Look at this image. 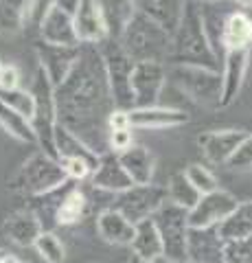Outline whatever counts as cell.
Instances as JSON below:
<instances>
[{
	"mask_svg": "<svg viewBox=\"0 0 252 263\" xmlns=\"http://www.w3.org/2000/svg\"><path fill=\"white\" fill-rule=\"evenodd\" d=\"M5 263H22V261H20V259H15L13 254H7V257H5Z\"/></svg>",
	"mask_w": 252,
	"mask_h": 263,
	"instance_id": "obj_45",
	"label": "cell"
},
{
	"mask_svg": "<svg viewBox=\"0 0 252 263\" xmlns=\"http://www.w3.org/2000/svg\"><path fill=\"white\" fill-rule=\"evenodd\" d=\"M132 250H134V257H141V259H147V261H153L156 257H162V254H165L160 233H158L156 224H153V219H143L136 224Z\"/></svg>",
	"mask_w": 252,
	"mask_h": 263,
	"instance_id": "obj_28",
	"label": "cell"
},
{
	"mask_svg": "<svg viewBox=\"0 0 252 263\" xmlns=\"http://www.w3.org/2000/svg\"><path fill=\"white\" fill-rule=\"evenodd\" d=\"M33 0H0V37H15L27 27Z\"/></svg>",
	"mask_w": 252,
	"mask_h": 263,
	"instance_id": "obj_26",
	"label": "cell"
},
{
	"mask_svg": "<svg viewBox=\"0 0 252 263\" xmlns=\"http://www.w3.org/2000/svg\"><path fill=\"white\" fill-rule=\"evenodd\" d=\"M101 51L105 72H108L110 90L114 97V105L121 110H132L134 108V97H132V70L134 62L127 57V53L121 48L117 40H103L101 44H96Z\"/></svg>",
	"mask_w": 252,
	"mask_h": 263,
	"instance_id": "obj_6",
	"label": "cell"
},
{
	"mask_svg": "<svg viewBox=\"0 0 252 263\" xmlns=\"http://www.w3.org/2000/svg\"><path fill=\"white\" fill-rule=\"evenodd\" d=\"M151 263H176L173 259H169V257H165V254H162V257H156V259H153Z\"/></svg>",
	"mask_w": 252,
	"mask_h": 263,
	"instance_id": "obj_44",
	"label": "cell"
},
{
	"mask_svg": "<svg viewBox=\"0 0 252 263\" xmlns=\"http://www.w3.org/2000/svg\"><path fill=\"white\" fill-rule=\"evenodd\" d=\"M0 101L5 105H9L11 110L20 112L22 117H27L29 121L35 114V97L31 90L15 88V90H0Z\"/></svg>",
	"mask_w": 252,
	"mask_h": 263,
	"instance_id": "obj_33",
	"label": "cell"
},
{
	"mask_svg": "<svg viewBox=\"0 0 252 263\" xmlns=\"http://www.w3.org/2000/svg\"><path fill=\"white\" fill-rule=\"evenodd\" d=\"M129 263H151V261H147V259H141V257H132V259H129Z\"/></svg>",
	"mask_w": 252,
	"mask_h": 263,
	"instance_id": "obj_46",
	"label": "cell"
},
{
	"mask_svg": "<svg viewBox=\"0 0 252 263\" xmlns=\"http://www.w3.org/2000/svg\"><path fill=\"white\" fill-rule=\"evenodd\" d=\"M136 224H132L125 215L114 209H105L96 217V233L103 241L114 246H132Z\"/></svg>",
	"mask_w": 252,
	"mask_h": 263,
	"instance_id": "obj_23",
	"label": "cell"
},
{
	"mask_svg": "<svg viewBox=\"0 0 252 263\" xmlns=\"http://www.w3.org/2000/svg\"><path fill=\"white\" fill-rule=\"evenodd\" d=\"M20 88V70L13 64H7L0 75V90H15Z\"/></svg>",
	"mask_w": 252,
	"mask_h": 263,
	"instance_id": "obj_40",
	"label": "cell"
},
{
	"mask_svg": "<svg viewBox=\"0 0 252 263\" xmlns=\"http://www.w3.org/2000/svg\"><path fill=\"white\" fill-rule=\"evenodd\" d=\"M224 263H252V239L226 243Z\"/></svg>",
	"mask_w": 252,
	"mask_h": 263,
	"instance_id": "obj_37",
	"label": "cell"
},
{
	"mask_svg": "<svg viewBox=\"0 0 252 263\" xmlns=\"http://www.w3.org/2000/svg\"><path fill=\"white\" fill-rule=\"evenodd\" d=\"M167 195H169V202L178 204V206L184 209V211L195 209V204H198L200 197H202V193L189 182V178L184 176V171H178V174H173L169 178Z\"/></svg>",
	"mask_w": 252,
	"mask_h": 263,
	"instance_id": "obj_32",
	"label": "cell"
},
{
	"mask_svg": "<svg viewBox=\"0 0 252 263\" xmlns=\"http://www.w3.org/2000/svg\"><path fill=\"white\" fill-rule=\"evenodd\" d=\"M108 145H110L112 154H123L125 149H129V147L134 145L132 143V129H114V132H110Z\"/></svg>",
	"mask_w": 252,
	"mask_h": 263,
	"instance_id": "obj_39",
	"label": "cell"
},
{
	"mask_svg": "<svg viewBox=\"0 0 252 263\" xmlns=\"http://www.w3.org/2000/svg\"><path fill=\"white\" fill-rule=\"evenodd\" d=\"M75 29L79 44H101L108 40V27H105L99 0H81L75 13Z\"/></svg>",
	"mask_w": 252,
	"mask_h": 263,
	"instance_id": "obj_19",
	"label": "cell"
},
{
	"mask_svg": "<svg viewBox=\"0 0 252 263\" xmlns=\"http://www.w3.org/2000/svg\"><path fill=\"white\" fill-rule=\"evenodd\" d=\"M173 79L184 95L206 108H222V75L200 66H173Z\"/></svg>",
	"mask_w": 252,
	"mask_h": 263,
	"instance_id": "obj_7",
	"label": "cell"
},
{
	"mask_svg": "<svg viewBox=\"0 0 252 263\" xmlns=\"http://www.w3.org/2000/svg\"><path fill=\"white\" fill-rule=\"evenodd\" d=\"M31 92L35 97V114L31 119L40 152L57 158L55 152V127H57V105H55V86L48 81L42 68H37Z\"/></svg>",
	"mask_w": 252,
	"mask_h": 263,
	"instance_id": "obj_5",
	"label": "cell"
},
{
	"mask_svg": "<svg viewBox=\"0 0 252 263\" xmlns=\"http://www.w3.org/2000/svg\"><path fill=\"white\" fill-rule=\"evenodd\" d=\"M37 35L46 44H57V46H79L77 29H75V15L62 11L60 7H53L44 22L40 24Z\"/></svg>",
	"mask_w": 252,
	"mask_h": 263,
	"instance_id": "obj_16",
	"label": "cell"
},
{
	"mask_svg": "<svg viewBox=\"0 0 252 263\" xmlns=\"http://www.w3.org/2000/svg\"><path fill=\"white\" fill-rule=\"evenodd\" d=\"M90 182L94 189H99V191H108V193H123L127 189H132L134 182L132 178L127 176V171L123 169V164H121L119 156L117 154H103L99 158V167L94 169V174L90 178Z\"/></svg>",
	"mask_w": 252,
	"mask_h": 263,
	"instance_id": "obj_18",
	"label": "cell"
},
{
	"mask_svg": "<svg viewBox=\"0 0 252 263\" xmlns=\"http://www.w3.org/2000/svg\"><path fill=\"white\" fill-rule=\"evenodd\" d=\"M222 239L228 241H241V239H252V200L239 202L228 217L217 226Z\"/></svg>",
	"mask_w": 252,
	"mask_h": 263,
	"instance_id": "obj_27",
	"label": "cell"
},
{
	"mask_svg": "<svg viewBox=\"0 0 252 263\" xmlns=\"http://www.w3.org/2000/svg\"><path fill=\"white\" fill-rule=\"evenodd\" d=\"M151 219L160 233L165 257L173 259L176 263L186 261V237L191 230L189 211L180 209L173 202H167Z\"/></svg>",
	"mask_w": 252,
	"mask_h": 263,
	"instance_id": "obj_8",
	"label": "cell"
},
{
	"mask_svg": "<svg viewBox=\"0 0 252 263\" xmlns=\"http://www.w3.org/2000/svg\"><path fill=\"white\" fill-rule=\"evenodd\" d=\"M228 3L235 7H248V9L252 7V0H228Z\"/></svg>",
	"mask_w": 252,
	"mask_h": 263,
	"instance_id": "obj_43",
	"label": "cell"
},
{
	"mask_svg": "<svg viewBox=\"0 0 252 263\" xmlns=\"http://www.w3.org/2000/svg\"><path fill=\"white\" fill-rule=\"evenodd\" d=\"M5 66H7V64H5L3 60H0V75H3V70H5Z\"/></svg>",
	"mask_w": 252,
	"mask_h": 263,
	"instance_id": "obj_48",
	"label": "cell"
},
{
	"mask_svg": "<svg viewBox=\"0 0 252 263\" xmlns=\"http://www.w3.org/2000/svg\"><path fill=\"white\" fill-rule=\"evenodd\" d=\"M86 206H88V202H86L84 191H81L77 184L68 182L66 191H64L62 202H60V206H57V226H72V224H77V221L84 217Z\"/></svg>",
	"mask_w": 252,
	"mask_h": 263,
	"instance_id": "obj_30",
	"label": "cell"
},
{
	"mask_svg": "<svg viewBox=\"0 0 252 263\" xmlns=\"http://www.w3.org/2000/svg\"><path fill=\"white\" fill-rule=\"evenodd\" d=\"M127 176L132 178L134 184H151L153 167H156V158L153 154L143 145H132L123 154H117Z\"/></svg>",
	"mask_w": 252,
	"mask_h": 263,
	"instance_id": "obj_25",
	"label": "cell"
},
{
	"mask_svg": "<svg viewBox=\"0 0 252 263\" xmlns=\"http://www.w3.org/2000/svg\"><path fill=\"white\" fill-rule=\"evenodd\" d=\"M169 62L173 66H200V68H210V70L219 68V60L206 37L200 7L195 0L186 3L180 27L171 35Z\"/></svg>",
	"mask_w": 252,
	"mask_h": 263,
	"instance_id": "obj_2",
	"label": "cell"
},
{
	"mask_svg": "<svg viewBox=\"0 0 252 263\" xmlns=\"http://www.w3.org/2000/svg\"><path fill=\"white\" fill-rule=\"evenodd\" d=\"M222 48H224V55L228 51H250L252 48V15L235 9L226 18Z\"/></svg>",
	"mask_w": 252,
	"mask_h": 263,
	"instance_id": "obj_24",
	"label": "cell"
},
{
	"mask_svg": "<svg viewBox=\"0 0 252 263\" xmlns=\"http://www.w3.org/2000/svg\"><path fill=\"white\" fill-rule=\"evenodd\" d=\"M79 5H81V0H55V7H60L62 11H66V13H70V15L77 13Z\"/></svg>",
	"mask_w": 252,
	"mask_h": 263,
	"instance_id": "obj_42",
	"label": "cell"
},
{
	"mask_svg": "<svg viewBox=\"0 0 252 263\" xmlns=\"http://www.w3.org/2000/svg\"><path fill=\"white\" fill-rule=\"evenodd\" d=\"M55 7V0H33V5H31V11H29V18H27V27L31 29H40V24L44 22V18L48 15V11H51ZM24 27V29H27Z\"/></svg>",
	"mask_w": 252,
	"mask_h": 263,
	"instance_id": "obj_38",
	"label": "cell"
},
{
	"mask_svg": "<svg viewBox=\"0 0 252 263\" xmlns=\"http://www.w3.org/2000/svg\"><path fill=\"white\" fill-rule=\"evenodd\" d=\"M33 248L46 263H64V259H66V248H64L62 239L53 230H44V233L37 237Z\"/></svg>",
	"mask_w": 252,
	"mask_h": 263,
	"instance_id": "obj_34",
	"label": "cell"
},
{
	"mask_svg": "<svg viewBox=\"0 0 252 263\" xmlns=\"http://www.w3.org/2000/svg\"><path fill=\"white\" fill-rule=\"evenodd\" d=\"M248 136L246 129H210L198 136V145L204 158L213 164H228L232 154Z\"/></svg>",
	"mask_w": 252,
	"mask_h": 263,
	"instance_id": "obj_14",
	"label": "cell"
},
{
	"mask_svg": "<svg viewBox=\"0 0 252 263\" xmlns=\"http://www.w3.org/2000/svg\"><path fill=\"white\" fill-rule=\"evenodd\" d=\"M169 202L167 189L160 184H134L132 189L119 193L114 200V211L125 215L132 224L151 219Z\"/></svg>",
	"mask_w": 252,
	"mask_h": 263,
	"instance_id": "obj_9",
	"label": "cell"
},
{
	"mask_svg": "<svg viewBox=\"0 0 252 263\" xmlns=\"http://www.w3.org/2000/svg\"><path fill=\"white\" fill-rule=\"evenodd\" d=\"M57 123L103 156L110 152L108 121L114 112V97L96 44H81L79 60L70 75L55 88Z\"/></svg>",
	"mask_w": 252,
	"mask_h": 263,
	"instance_id": "obj_1",
	"label": "cell"
},
{
	"mask_svg": "<svg viewBox=\"0 0 252 263\" xmlns=\"http://www.w3.org/2000/svg\"><path fill=\"white\" fill-rule=\"evenodd\" d=\"M195 3H222V0H195Z\"/></svg>",
	"mask_w": 252,
	"mask_h": 263,
	"instance_id": "obj_47",
	"label": "cell"
},
{
	"mask_svg": "<svg viewBox=\"0 0 252 263\" xmlns=\"http://www.w3.org/2000/svg\"><path fill=\"white\" fill-rule=\"evenodd\" d=\"M186 3L189 0H132L136 13L156 22L158 27H162L167 33H171V35L180 27Z\"/></svg>",
	"mask_w": 252,
	"mask_h": 263,
	"instance_id": "obj_15",
	"label": "cell"
},
{
	"mask_svg": "<svg viewBox=\"0 0 252 263\" xmlns=\"http://www.w3.org/2000/svg\"><path fill=\"white\" fill-rule=\"evenodd\" d=\"M3 230L7 239H11L13 243L22 246V248H29V246H35L37 237L44 233V226L33 209H20V211H13L5 219Z\"/></svg>",
	"mask_w": 252,
	"mask_h": 263,
	"instance_id": "obj_20",
	"label": "cell"
},
{
	"mask_svg": "<svg viewBox=\"0 0 252 263\" xmlns=\"http://www.w3.org/2000/svg\"><path fill=\"white\" fill-rule=\"evenodd\" d=\"M226 167H230L232 171H250L252 169V132H248V136L243 138V143L237 147V152L232 154V158L228 160Z\"/></svg>",
	"mask_w": 252,
	"mask_h": 263,
	"instance_id": "obj_36",
	"label": "cell"
},
{
	"mask_svg": "<svg viewBox=\"0 0 252 263\" xmlns=\"http://www.w3.org/2000/svg\"><path fill=\"white\" fill-rule=\"evenodd\" d=\"M182 263H191V261H182Z\"/></svg>",
	"mask_w": 252,
	"mask_h": 263,
	"instance_id": "obj_50",
	"label": "cell"
},
{
	"mask_svg": "<svg viewBox=\"0 0 252 263\" xmlns=\"http://www.w3.org/2000/svg\"><path fill=\"white\" fill-rule=\"evenodd\" d=\"M117 42L127 53L134 64L141 62H169V48H171V33H167L156 22L145 18L141 13H134L125 27L123 35Z\"/></svg>",
	"mask_w": 252,
	"mask_h": 263,
	"instance_id": "obj_3",
	"label": "cell"
},
{
	"mask_svg": "<svg viewBox=\"0 0 252 263\" xmlns=\"http://www.w3.org/2000/svg\"><path fill=\"white\" fill-rule=\"evenodd\" d=\"M237 200L235 195L217 189L213 193H206L200 197V202L195 204V209L189 211V224L191 228H210V226H219L222 221L237 209Z\"/></svg>",
	"mask_w": 252,
	"mask_h": 263,
	"instance_id": "obj_12",
	"label": "cell"
},
{
	"mask_svg": "<svg viewBox=\"0 0 252 263\" xmlns=\"http://www.w3.org/2000/svg\"><path fill=\"white\" fill-rule=\"evenodd\" d=\"M248 64H250V51H228L224 55V70H222V108H228L237 101V97L241 92L243 79L248 72Z\"/></svg>",
	"mask_w": 252,
	"mask_h": 263,
	"instance_id": "obj_17",
	"label": "cell"
},
{
	"mask_svg": "<svg viewBox=\"0 0 252 263\" xmlns=\"http://www.w3.org/2000/svg\"><path fill=\"white\" fill-rule=\"evenodd\" d=\"M99 7L103 13L105 27H108V37L119 40L136 13L132 0H99Z\"/></svg>",
	"mask_w": 252,
	"mask_h": 263,
	"instance_id": "obj_29",
	"label": "cell"
},
{
	"mask_svg": "<svg viewBox=\"0 0 252 263\" xmlns=\"http://www.w3.org/2000/svg\"><path fill=\"white\" fill-rule=\"evenodd\" d=\"M184 176L189 178V182L198 189L202 195L213 193V191H217V189H219V182H217L215 174L208 167H204L202 162H191L189 167L184 169Z\"/></svg>",
	"mask_w": 252,
	"mask_h": 263,
	"instance_id": "obj_35",
	"label": "cell"
},
{
	"mask_svg": "<svg viewBox=\"0 0 252 263\" xmlns=\"http://www.w3.org/2000/svg\"><path fill=\"white\" fill-rule=\"evenodd\" d=\"M79 53H81V44L79 46H57V44H46L42 40H37V44H35L40 68L44 70V75L55 88L75 68Z\"/></svg>",
	"mask_w": 252,
	"mask_h": 263,
	"instance_id": "obj_11",
	"label": "cell"
},
{
	"mask_svg": "<svg viewBox=\"0 0 252 263\" xmlns=\"http://www.w3.org/2000/svg\"><path fill=\"white\" fill-rule=\"evenodd\" d=\"M189 121V114L176 108H132L129 110V125L138 129H167V127H180Z\"/></svg>",
	"mask_w": 252,
	"mask_h": 263,
	"instance_id": "obj_21",
	"label": "cell"
},
{
	"mask_svg": "<svg viewBox=\"0 0 252 263\" xmlns=\"http://www.w3.org/2000/svg\"><path fill=\"white\" fill-rule=\"evenodd\" d=\"M68 182L70 180L66 176V171H64L62 162L44 152H37L31 158L24 160L22 167L11 176L9 189L29 197H40V195L57 191V189H62Z\"/></svg>",
	"mask_w": 252,
	"mask_h": 263,
	"instance_id": "obj_4",
	"label": "cell"
},
{
	"mask_svg": "<svg viewBox=\"0 0 252 263\" xmlns=\"http://www.w3.org/2000/svg\"><path fill=\"white\" fill-rule=\"evenodd\" d=\"M226 241L217 226L191 228L186 237V261L191 263H224Z\"/></svg>",
	"mask_w": 252,
	"mask_h": 263,
	"instance_id": "obj_13",
	"label": "cell"
},
{
	"mask_svg": "<svg viewBox=\"0 0 252 263\" xmlns=\"http://www.w3.org/2000/svg\"><path fill=\"white\" fill-rule=\"evenodd\" d=\"M5 254H7V252H5L3 248H0V259H3V257H5Z\"/></svg>",
	"mask_w": 252,
	"mask_h": 263,
	"instance_id": "obj_49",
	"label": "cell"
},
{
	"mask_svg": "<svg viewBox=\"0 0 252 263\" xmlns=\"http://www.w3.org/2000/svg\"><path fill=\"white\" fill-rule=\"evenodd\" d=\"M0 127H3L11 138H15V141H20V143H29V145L37 143L31 121L27 117H22L20 112L11 110L9 105H5L3 101H0Z\"/></svg>",
	"mask_w": 252,
	"mask_h": 263,
	"instance_id": "obj_31",
	"label": "cell"
},
{
	"mask_svg": "<svg viewBox=\"0 0 252 263\" xmlns=\"http://www.w3.org/2000/svg\"><path fill=\"white\" fill-rule=\"evenodd\" d=\"M55 152H57V160H81V162H88L92 169L99 167L101 156L88 143L81 141L77 134H72L70 129L60 125V123L55 127Z\"/></svg>",
	"mask_w": 252,
	"mask_h": 263,
	"instance_id": "obj_22",
	"label": "cell"
},
{
	"mask_svg": "<svg viewBox=\"0 0 252 263\" xmlns=\"http://www.w3.org/2000/svg\"><path fill=\"white\" fill-rule=\"evenodd\" d=\"M167 84V68L158 62L134 64L132 70V97L134 108H151L158 105L162 88Z\"/></svg>",
	"mask_w": 252,
	"mask_h": 263,
	"instance_id": "obj_10",
	"label": "cell"
},
{
	"mask_svg": "<svg viewBox=\"0 0 252 263\" xmlns=\"http://www.w3.org/2000/svg\"><path fill=\"white\" fill-rule=\"evenodd\" d=\"M108 129L110 132H114V129H132V125H129V110L114 108V112L110 114Z\"/></svg>",
	"mask_w": 252,
	"mask_h": 263,
	"instance_id": "obj_41",
	"label": "cell"
}]
</instances>
